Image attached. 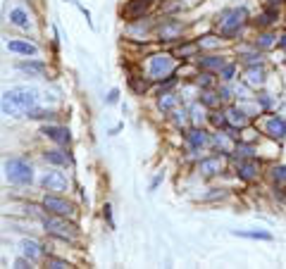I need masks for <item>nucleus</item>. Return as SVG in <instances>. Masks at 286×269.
I'll use <instances>...</instances> for the list:
<instances>
[{"label":"nucleus","mask_w":286,"mask_h":269,"mask_svg":"<svg viewBox=\"0 0 286 269\" xmlns=\"http://www.w3.org/2000/svg\"><path fill=\"white\" fill-rule=\"evenodd\" d=\"M277 43V36H272V33H260L255 41V48H260V50H267V48H272Z\"/></svg>","instance_id":"nucleus-30"},{"label":"nucleus","mask_w":286,"mask_h":269,"mask_svg":"<svg viewBox=\"0 0 286 269\" xmlns=\"http://www.w3.org/2000/svg\"><path fill=\"white\" fill-rule=\"evenodd\" d=\"M48 267H53V269H67V267H72L67 260H60V257H48Z\"/></svg>","instance_id":"nucleus-37"},{"label":"nucleus","mask_w":286,"mask_h":269,"mask_svg":"<svg viewBox=\"0 0 286 269\" xmlns=\"http://www.w3.org/2000/svg\"><path fill=\"white\" fill-rule=\"evenodd\" d=\"M224 114H227V122L231 129H243V127H248V114H246V110L229 108Z\"/></svg>","instance_id":"nucleus-18"},{"label":"nucleus","mask_w":286,"mask_h":269,"mask_svg":"<svg viewBox=\"0 0 286 269\" xmlns=\"http://www.w3.org/2000/svg\"><path fill=\"white\" fill-rule=\"evenodd\" d=\"M43 160L48 162V164H55V167H64V164L69 162L62 150H46V153H43Z\"/></svg>","instance_id":"nucleus-26"},{"label":"nucleus","mask_w":286,"mask_h":269,"mask_svg":"<svg viewBox=\"0 0 286 269\" xmlns=\"http://www.w3.org/2000/svg\"><path fill=\"white\" fill-rule=\"evenodd\" d=\"M5 176L15 186H29L33 181V169L24 158H12L5 162Z\"/></svg>","instance_id":"nucleus-4"},{"label":"nucleus","mask_w":286,"mask_h":269,"mask_svg":"<svg viewBox=\"0 0 286 269\" xmlns=\"http://www.w3.org/2000/svg\"><path fill=\"white\" fill-rule=\"evenodd\" d=\"M7 50L10 53H17V55H33L38 53V48L33 46V43H29V41H22V38H12V41H7Z\"/></svg>","instance_id":"nucleus-17"},{"label":"nucleus","mask_w":286,"mask_h":269,"mask_svg":"<svg viewBox=\"0 0 286 269\" xmlns=\"http://www.w3.org/2000/svg\"><path fill=\"white\" fill-rule=\"evenodd\" d=\"M160 181H162V174H158V176L153 179V184H150V190H153V189H158V184H160Z\"/></svg>","instance_id":"nucleus-44"},{"label":"nucleus","mask_w":286,"mask_h":269,"mask_svg":"<svg viewBox=\"0 0 286 269\" xmlns=\"http://www.w3.org/2000/svg\"><path fill=\"white\" fill-rule=\"evenodd\" d=\"M246 83H248L251 88H260V86L265 83V69H262L260 64H251V69L246 72Z\"/></svg>","instance_id":"nucleus-21"},{"label":"nucleus","mask_w":286,"mask_h":269,"mask_svg":"<svg viewBox=\"0 0 286 269\" xmlns=\"http://www.w3.org/2000/svg\"><path fill=\"white\" fill-rule=\"evenodd\" d=\"M282 2H284V0H267L265 5H267V7H277V10H279V7H282Z\"/></svg>","instance_id":"nucleus-43"},{"label":"nucleus","mask_w":286,"mask_h":269,"mask_svg":"<svg viewBox=\"0 0 286 269\" xmlns=\"http://www.w3.org/2000/svg\"><path fill=\"white\" fill-rule=\"evenodd\" d=\"M117 100H119V91H117V88H112V91L108 93V105H114Z\"/></svg>","instance_id":"nucleus-40"},{"label":"nucleus","mask_w":286,"mask_h":269,"mask_svg":"<svg viewBox=\"0 0 286 269\" xmlns=\"http://www.w3.org/2000/svg\"><path fill=\"white\" fill-rule=\"evenodd\" d=\"M210 136L205 134L200 127H196V129H191L189 134H186V143H189V148L191 150H200V148H205V145H210Z\"/></svg>","instance_id":"nucleus-14"},{"label":"nucleus","mask_w":286,"mask_h":269,"mask_svg":"<svg viewBox=\"0 0 286 269\" xmlns=\"http://www.w3.org/2000/svg\"><path fill=\"white\" fill-rule=\"evenodd\" d=\"M10 22H12L15 27H19V29H29V15H27V10H22V7H15V10H10Z\"/></svg>","instance_id":"nucleus-24"},{"label":"nucleus","mask_w":286,"mask_h":269,"mask_svg":"<svg viewBox=\"0 0 286 269\" xmlns=\"http://www.w3.org/2000/svg\"><path fill=\"white\" fill-rule=\"evenodd\" d=\"M234 236L253 238V241H272V234H267V231H234Z\"/></svg>","instance_id":"nucleus-28"},{"label":"nucleus","mask_w":286,"mask_h":269,"mask_svg":"<svg viewBox=\"0 0 286 269\" xmlns=\"http://www.w3.org/2000/svg\"><path fill=\"white\" fill-rule=\"evenodd\" d=\"M224 64H227V60L220 55H200L198 57V67L203 72H220Z\"/></svg>","instance_id":"nucleus-16"},{"label":"nucleus","mask_w":286,"mask_h":269,"mask_svg":"<svg viewBox=\"0 0 286 269\" xmlns=\"http://www.w3.org/2000/svg\"><path fill=\"white\" fill-rule=\"evenodd\" d=\"M103 217L108 219V224H110V226L114 229V222H112V207H110V205H105V210H103Z\"/></svg>","instance_id":"nucleus-41"},{"label":"nucleus","mask_w":286,"mask_h":269,"mask_svg":"<svg viewBox=\"0 0 286 269\" xmlns=\"http://www.w3.org/2000/svg\"><path fill=\"white\" fill-rule=\"evenodd\" d=\"M220 77H222V81H234V77H236V64H234V62H227V64L220 69Z\"/></svg>","instance_id":"nucleus-33"},{"label":"nucleus","mask_w":286,"mask_h":269,"mask_svg":"<svg viewBox=\"0 0 286 269\" xmlns=\"http://www.w3.org/2000/svg\"><path fill=\"white\" fill-rule=\"evenodd\" d=\"M224 169V164L220 160V155H215V158H205V160L198 162V172L203 176H215V174H220Z\"/></svg>","instance_id":"nucleus-15"},{"label":"nucleus","mask_w":286,"mask_h":269,"mask_svg":"<svg viewBox=\"0 0 286 269\" xmlns=\"http://www.w3.org/2000/svg\"><path fill=\"white\" fill-rule=\"evenodd\" d=\"M15 267H17V269H27V267H31V260H29L27 255H22V257H17V260H15Z\"/></svg>","instance_id":"nucleus-38"},{"label":"nucleus","mask_w":286,"mask_h":269,"mask_svg":"<svg viewBox=\"0 0 286 269\" xmlns=\"http://www.w3.org/2000/svg\"><path fill=\"white\" fill-rule=\"evenodd\" d=\"M174 69H176V62H174V57L167 53H158L150 57V62H148V74H150V79H167L170 74H174Z\"/></svg>","instance_id":"nucleus-5"},{"label":"nucleus","mask_w":286,"mask_h":269,"mask_svg":"<svg viewBox=\"0 0 286 269\" xmlns=\"http://www.w3.org/2000/svg\"><path fill=\"white\" fill-rule=\"evenodd\" d=\"M41 186L46 190H53V193H60V190H67V176L64 172H57V169H50L43 174L41 179Z\"/></svg>","instance_id":"nucleus-9"},{"label":"nucleus","mask_w":286,"mask_h":269,"mask_svg":"<svg viewBox=\"0 0 286 269\" xmlns=\"http://www.w3.org/2000/svg\"><path fill=\"white\" fill-rule=\"evenodd\" d=\"M186 114H189V112H184V110H181V112H174V122H176V124H186Z\"/></svg>","instance_id":"nucleus-42"},{"label":"nucleus","mask_w":286,"mask_h":269,"mask_svg":"<svg viewBox=\"0 0 286 269\" xmlns=\"http://www.w3.org/2000/svg\"><path fill=\"white\" fill-rule=\"evenodd\" d=\"M22 255H27L31 262H36V260H41L43 257V245L38 241H31V238H27V241H22Z\"/></svg>","instance_id":"nucleus-20"},{"label":"nucleus","mask_w":286,"mask_h":269,"mask_svg":"<svg viewBox=\"0 0 286 269\" xmlns=\"http://www.w3.org/2000/svg\"><path fill=\"white\" fill-rule=\"evenodd\" d=\"M284 62H286V60H284Z\"/></svg>","instance_id":"nucleus-46"},{"label":"nucleus","mask_w":286,"mask_h":269,"mask_svg":"<svg viewBox=\"0 0 286 269\" xmlns=\"http://www.w3.org/2000/svg\"><path fill=\"white\" fill-rule=\"evenodd\" d=\"M196 83H198V86L203 88V91L212 88V86H215V79H212V72H203V74H200L198 79H196Z\"/></svg>","instance_id":"nucleus-32"},{"label":"nucleus","mask_w":286,"mask_h":269,"mask_svg":"<svg viewBox=\"0 0 286 269\" xmlns=\"http://www.w3.org/2000/svg\"><path fill=\"white\" fill-rule=\"evenodd\" d=\"M257 172H260V164L253 158L238 160V164H236V176L241 181H253V179H257Z\"/></svg>","instance_id":"nucleus-12"},{"label":"nucleus","mask_w":286,"mask_h":269,"mask_svg":"<svg viewBox=\"0 0 286 269\" xmlns=\"http://www.w3.org/2000/svg\"><path fill=\"white\" fill-rule=\"evenodd\" d=\"M191 119H193V124H196V127H200V124L205 122V105H203L200 100H198V105H193V108H191Z\"/></svg>","instance_id":"nucleus-31"},{"label":"nucleus","mask_w":286,"mask_h":269,"mask_svg":"<svg viewBox=\"0 0 286 269\" xmlns=\"http://www.w3.org/2000/svg\"><path fill=\"white\" fill-rule=\"evenodd\" d=\"M279 46H284V48H286V33H284V36H282V41H279Z\"/></svg>","instance_id":"nucleus-45"},{"label":"nucleus","mask_w":286,"mask_h":269,"mask_svg":"<svg viewBox=\"0 0 286 269\" xmlns=\"http://www.w3.org/2000/svg\"><path fill=\"white\" fill-rule=\"evenodd\" d=\"M43 210L50 212V215H60V217H72L74 215V205L60 195H46L43 198Z\"/></svg>","instance_id":"nucleus-6"},{"label":"nucleus","mask_w":286,"mask_h":269,"mask_svg":"<svg viewBox=\"0 0 286 269\" xmlns=\"http://www.w3.org/2000/svg\"><path fill=\"white\" fill-rule=\"evenodd\" d=\"M220 41H222V38H217V36H205V38H200L198 41V46L200 48H217Z\"/></svg>","instance_id":"nucleus-35"},{"label":"nucleus","mask_w":286,"mask_h":269,"mask_svg":"<svg viewBox=\"0 0 286 269\" xmlns=\"http://www.w3.org/2000/svg\"><path fill=\"white\" fill-rule=\"evenodd\" d=\"M265 134L274 141H284L286 138V119L279 114H272L267 122H265Z\"/></svg>","instance_id":"nucleus-10"},{"label":"nucleus","mask_w":286,"mask_h":269,"mask_svg":"<svg viewBox=\"0 0 286 269\" xmlns=\"http://www.w3.org/2000/svg\"><path fill=\"white\" fill-rule=\"evenodd\" d=\"M17 72H22V74H27V77H43V74H46V64H43V62H36V60L17 62Z\"/></svg>","instance_id":"nucleus-19"},{"label":"nucleus","mask_w":286,"mask_h":269,"mask_svg":"<svg viewBox=\"0 0 286 269\" xmlns=\"http://www.w3.org/2000/svg\"><path fill=\"white\" fill-rule=\"evenodd\" d=\"M198 43H184V46H179V50H176V57L179 60H186V57H193V55L198 53Z\"/></svg>","instance_id":"nucleus-29"},{"label":"nucleus","mask_w":286,"mask_h":269,"mask_svg":"<svg viewBox=\"0 0 286 269\" xmlns=\"http://www.w3.org/2000/svg\"><path fill=\"white\" fill-rule=\"evenodd\" d=\"M277 19H279V10H277V7H267V5H265V12H262V15L255 19V24H257V27H272Z\"/></svg>","instance_id":"nucleus-23"},{"label":"nucleus","mask_w":286,"mask_h":269,"mask_svg":"<svg viewBox=\"0 0 286 269\" xmlns=\"http://www.w3.org/2000/svg\"><path fill=\"white\" fill-rule=\"evenodd\" d=\"M176 103H179V95L172 93V91H162L160 98H158V108L162 110V112H172V110L176 108Z\"/></svg>","instance_id":"nucleus-22"},{"label":"nucleus","mask_w":286,"mask_h":269,"mask_svg":"<svg viewBox=\"0 0 286 269\" xmlns=\"http://www.w3.org/2000/svg\"><path fill=\"white\" fill-rule=\"evenodd\" d=\"M257 103H260V108H270V105H272V98H267V93H260V95H257Z\"/></svg>","instance_id":"nucleus-39"},{"label":"nucleus","mask_w":286,"mask_h":269,"mask_svg":"<svg viewBox=\"0 0 286 269\" xmlns=\"http://www.w3.org/2000/svg\"><path fill=\"white\" fill-rule=\"evenodd\" d=\"M41 224H43V229L50 234V236H55L60 241H77V226L74 224H69L67 222V217H60V215H43L41 217Z\"/></svg>","instance_id":"nucleus-3"},{"label":"nucleus","mask_w":286,"mask_h":269,"mask_svg":"<svg viewBox=\"0 0 286 269\" xmlns=\"http://www.w3.org/2000/svg\"><path fill=\"white\" fill-rule=\"evenodd\" d=\"M181 33H184V24H181L179 19H165V22L158 27V38L165 41V43L181 38Z\"/></svg>","instance_id":"nucleus-8"},{"label":"nucleus","mask_w":286,"mask_h":269,"mask_svg":"<svg viewBox=\"0 0 286 269\" xmlns=\"http://www.w3.org/2000/svg\"><path fill=\"white\" fill-rule=\"evenodd\" d=\"M234 134H224V129L222 131H217V134L212 136V141H210V145L220 153V155H234Z\"/></svg>","instance_id":"nucleus-11"},{"label":"nucleus","mask_w":286,"mask_h":269,"mask_svg":"<svg viewBox=\"0 0 286 269\" xmlns=\"http://www.w3.org/2000/svg\"><path fill=\"white\" fill-rule=\"evenodd\" d=\"M248 19V10L246 7H231V10H224L217 19L220 24V36L222 38H236L241 33V29Z\"/></svg>","instance_id":"nucleus-2"},{"label":"nucleus","mask_w":286,"mask_h":269,"mask_svg":"<svg viewBox=\"0 0 286 269\" xmlns=\"http://www.w3.org/2000/svg\"><path fill=\"white\" fill-rule=\"evenodd\" d=\"M129 86L136 95H143L148 88H150V79H143V77H129Z\"/></svg>","instance_id":"nucleus-27"},{"label":"nucleus","mask_w":286,"mask_h":269,"mask_svg":"<svg viewBox=\"0 0 286 269\" xmlns=\"http://www.w3.org/2000/svg\"><path fill=\"white\" fill-rule=\"evenodd\" d=\"M53 114H55L53 110H38V108H33L27 114V117H31V119H46V117H53Z\"/></svg>","instance_id":"nucleus-36"},{"label":"nucleus","mask_w":286,"mask_h":269,"mask_svg":"<svg viewBox=\"0 0 286 269\" xmlns=\"http://www.w3.org/2000/svg\"><path fill=\"white\" fill-rule=\"evenodd\" d=\"M38 105V91L29 86H15L2 93V114L24 117Z\"/></svg>","instance_id":"nucleus-1"},{"label":"nucleus","mask_w":286,"mask_h":269,"mask_svg":"<svg viewBox=\"0 0 286 269\" xmlns=\"http://www.w3.org/2000/svg\"><path fill=\"white\" fill-rule=\"evenodd\" d=\"M200 103H203L207 110H215V108H220L222 95H220V93H212V91L207 88V91H203V93H200Z\"/></svg>","instance_id":"nucleus-25"},{"label":"nucleus","mask_w":286,"mask_h":269,"mask_svg":"<svg viewBox=\"0 0 286 269\" xmlns=\"http://www.w3.org/2000/svg\"><path fill=\"white\" fill-rule=\"evenodd\" d=\"M272 179H274V184H284L286 181V164H279V167L272 169Z\"/></svg>","instance_id":"nucleus-34"},{"label":"nucleus","mask_w":286,"mask_h":269,"mask_svg":"<svg viewBox=\"0 0 286 269\" xmlns=\"http://www.w3.org/2000/svg\"><path fill=\"white\" fill-rule=\"evenodd\" d=\"M153 5V0H129L124 7H122V17L127 22H139L143 15L148 12V7Z\"/></svg>","instance_id":"nucleus-7"},{"label":"nucleus","mask_w":286,"mask_h":269,"mask_svg":"<svg viewBox=\"0 0 286 269\" xmlns=\"http://www.w3.org/2000/svg\"><path fill=\"white\" fill-rule=\"evenodd\" d=\"M41 134L46 136V138H50V141H55L57 145H67L69 138H72L67 127H57V124H46V127L41 129Z\"/></svg>","instance_id":"nucleus-13"}]
</instances>
